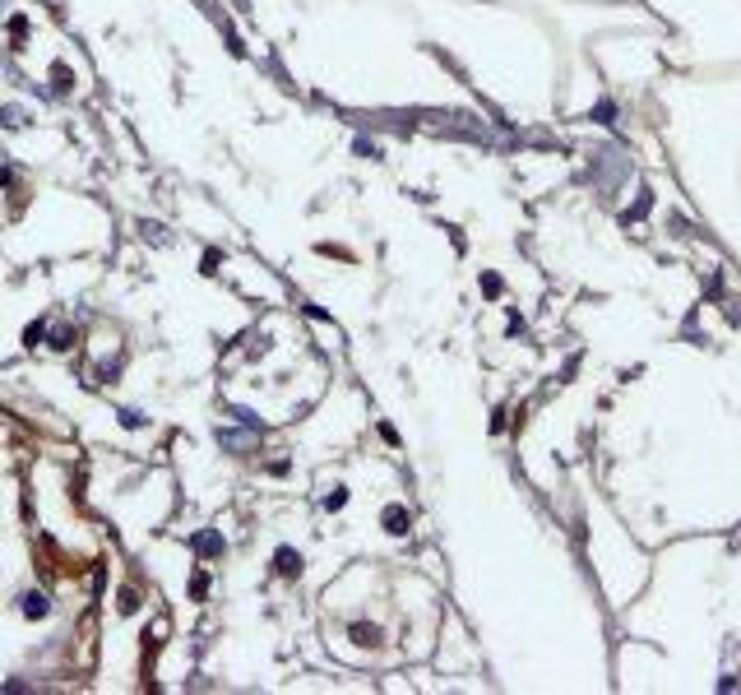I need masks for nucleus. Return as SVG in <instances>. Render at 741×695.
Instances as JSON below:
<instances>
[{
  "mask_svg": "<svg viewBox=\"0 0 741 695\" xmlns=\"http://www.w3.org/2000/svg\"><path fill=\"white\" fill-rule=\"evenodd\" d=\"M218 547H223V542H218V533H200V538H195V552H200V556H214Z\"/></svg>",
  "mask_w": 741,
  "mask_h": 695,
  "instance_id": "f257e3e1",
  "label": "nucleus"
},
{
  "mask_svg": "<svg viewBox=\"0 0 741 695\" xmlns=\"http://www.w3.org/2000/svg\"><path fill=\"white\" fill-rule=\"evenodd\" d=\"M24 612H28V617H46V598L42 593H28V598H24Z\"/></svg>",
  "mask_w": 741,
  "mask_h": 695,
  "instance_id": "f03ea898",
  "label": "nucleus"
},
{
  "mask_svg": "<svg viewBox=\"0 0 741 695\" xmlns=\"http://www.w3.org/2000/svg\"><path fill=\"white\" fill-rule=\"evenodd\" d=\"M51 348H70V343H75V329H70V324H56V329H51Z\"/></svg>",
  "mask_w": 741,
  "mask_h": 695,
  "instance_id": "7ed1b4c3",
  "label": "nucleus"
}]
</instances>
